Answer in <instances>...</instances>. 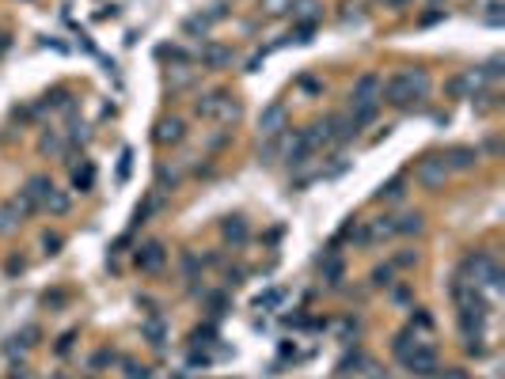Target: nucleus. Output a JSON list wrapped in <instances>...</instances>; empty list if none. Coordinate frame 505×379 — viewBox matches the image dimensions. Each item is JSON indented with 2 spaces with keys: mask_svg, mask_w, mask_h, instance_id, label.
I'll return each instance as SVG.
<instances>
[{
  "mask_svg": "<svg viewBox=\"0 0 505 379\" xmlns=\"http://www.w3.org/2000/svg\"><path fill=\"white\" fill-rule=\"evenodd\" d=\"M425 95H430V76L418 72V69H403V72H395L391 80L384 84V103H391L399 110L414 106Z\"/></svg>",
  "mask_w": 505,
  "mask_h": 379,
  "instance_id": "1",
  "label": "nucleus"
},
{
  "mask_svg": "<svg viewBox=\"0 0 505 379\" xmlns=\"http://www.w3.org/2000/svg\"><path fill=\"white\" fill-rule=\"evenodd\" d=\"M194 114L197 118H213V121H221V126H232V121H239V114H244V106H239L236 95H228V92H210V95H202L194 103Z\"/></svg>",
  "mask_w": 505,
  "mask_h": 379,
  "instance_id": "2",
  "label": "nucleus"
},
{
  "mask_svg": "<svg viewBox=\"0 0 505 379\" xmlns=\"http://www.w3.org/2000/svg\"><path fill=\"white\" fill-rule=\"evenodd\" d=\"M354 114H365V110H372V114H376V106L384 103V80L380 76H361V80L354 84Z\"/></svg>",
  "mask_w": 505,
  "mask_h": 379,
  "instance_id": "3",
  "label": "nucleus"
},
{
  "mask_svg": "<svg viewBox=\"0 0 505 379\" xmlns=\"http://www.w3.org/2000/svg\"><path fill=\"white\" fill-rule=\"evenodd\" d=\"M445 175H448V167L441 155H422L418 167H414V178L425 186V190H437V186H445Z\"/></svg>",
  "mask_w": 505,
  "mask_h": 379,
  "instance_id": "4",
  "label": "nucleus"
},
{
  "mask_svg": "<svg viewBox=\"0 0 505 379\" xmlns=\"http://www.w3.org/2000/svg\"><path fill=\"white\" fill-rule=\"evenodd\" d=\"M403 364H407L414 375H433V372H437V353H433V345L414 341V349L403 356Z\"/></svg>",
  "mask_w": 505,
  "mask_h": 379,
  "instance_id": "5",
  "label": "nucleus"
},
{
  "mask_svg": "<svg viewBox=\"0 0 505 379\" xmlns=\"http://www.w3.org/2000/svg\"><path fill=\"white\" fill-rule=\"evenodd\" d=\"M494 270V258L487 251H479V254H467L464 258V281L467 285H475V288H482V281H487V273Z\"/></svg>",
  "mask_w": 505,
  "mask_h": 379,
  "instance_id": "6",
  "label": "nucleus"
},
{
  "mask_svg": "<svg viewBox=\"0 0 505 379\" xmlns=\"http://www.w3.org/2000/svg\"><path fill=\"white\" fill-rule=\"evenodd\" d=\"M285 121H289L285 106H281V103H273V106H266V110L259 114V133H262L266 141H273V137H278V133L285 129Z\"/></svg>",
  "mask_w": 505,
  "mask_h": 379,
  "instance_id": "7",
  "label": "nucleus"
},
{
  "mask_svg": "<svg viewBox=\"0 0 505 379\" xmlns=\"http://www.w3.org/2000/svg\"><path fill=\"white\" fill-rule=\"evenodd\" d=\"M163 262H168L163 243H145V247L137 251V270H141V273H160Z\"/></svg>",
  "mask_w": 505,
  "mask_h": 379,
  "instance_id": "8",
  "label": "nucleus"
},
{
  "mask_svg": "<svg viewBox=\"0 0 505 379\" xmlns=\"http://www.w3.org/2000/svg\"><path fill=\"white\" fill-rule=\"evenodd\" d=\"M391 236H395L391 216H376V220H369V228H361V231H357V239H361V243H369V247H376V243L391 239Z\"/></svg>",
  "mask_w": 505,
  "mask_h": 379,
  "instance_id": "9",
  "label": "nucleus"
},
{
  "mask_svg": "<svg viewBox=\"0 0 505 379\" xmlns=\"http://www.w3.org/2000/svg\"><path fill=\"white\" fill-rule=\"evenodd\" d=\"M482 84H487V76H482L479 69H467V72H460L456 80H448V95H452V99H467Z\"/></svg>",
  "mask_w": 505,
  "mask_h": 379,
  "instance_id": "10",
  "label": "nucleus"
},
{
  "mask_svg": "<svg viewBox=\"0 0 505 379\" xmlns=\"http://www.w3.org/2000/svg\"><path fill=\"white\" fill-rule=\"evenodd\" d=\"M441 160H445L448 171H471V167L479 163V152H475V148H467V144H456V148H448V152L441 155Z\"/></svg>",
  "mask_w": 505,
  "mask_h": 379,
  "instance_id": "11",
  "label": "nucleus"
},
{
  "mask_svg": "<svg viewBox=\"0 0 505 379\" xmlns=\"http://www.w3.org/2000/svg\"><path fill=\"white\" fill-rule=\"evenodd\" d=\"M202 65L210 72H221V69H228V65H232V50L228 46H217V42H210V46L202 50Z\"/></svg>",
  "mask_w": 505,
  "mask_h": 379,
  "instance_id": "12",
  "label": "nucleus"
},
{
  "mask_svg": "<svg viewBox=\"0 0 505 379\" xmlns=\"http://www.w3.org/2000/svg\"><path fill=\"white\" fill-rule=\"evenodd\" d=\"M312 155H315V148H312V141H308V137H304V133H296V137L289 141V163H293V167H304V163H308V160H312Z\"/></svg>",
  "mask_w": 505,
  "mask_h": 379,
  "instance_id": "13",
  "label": "nucleus"
},
{
  "mask_svg": "<svg viewBox=\"0 0 505 379\" xmlns=\"http://www.w3.org/2000/svg\"><path fill=\"white\" fill-rule=\"evenodd\" d=\"M183 137H186V126H183L179 118H163L160 126H156V141L160 144H179Z\"/></svg>",
  "mask_w": 505,
  "mask_h": 379,
  "instance_id": "14",
  "label": "nucleus"
},
{
  "mask_svg": "<svg viewBox=\"0 0 505 379\" xmlns=\"http://www.w3.org/2000/svg\"><path fill=\"white\" fill-rule=\"evenodd\" d=\"M221 231H224V239H228V243H236V247H244V243H247V236H251V231H247V220H244V216H224Z\"/></svg>",
  "mask_w": 505,
  "mask_h": 379,
  "instance_id": "15",
  "label": "nucleus"
},
{
  "mask_svg": "<svg viewBox=\"0 0 505 379\" xmlns=\"http://www.w3.org/2000/svg\"><path fill=\"white\" fill-rule=\"evenodd\" d=\"M391 224H395V236H418L422 231V213H403V216H395Z\"/></svg>",
  "mask_w": 505,
  "mask_h": 379,
  "instance_id": "16",
  "label": "nucleus"
},
{
  "mask_svg": "<svg viewBox=\"0 0 505 379\" xmlns=\"http://www.w3.org/2000/svg\"><path fill=\"white\" fill-rule=\"evenodd\" d=\"M403 194H407V182H403V178H391L388 186L376 190V202H403Z\"/></svg>",
  "mask_w": 505,
  "mask_h": 379,
  "instance_id": "17",
  "label": "nucleus"
},
{
  "mask_svg": "<svg viewBox=\"0 0 505 379\" xmlns=\"http://www.w3.org/2000/svg\"><path fill=\"white\" fill-rule=\"evenodd\" d=\"M293 16H300L304 23L320 19V0H293Z\"/></svg>",
  "mask_w": 505,
  "mask_h": 379,
  "instance_id": "18",
  "label": "nucleus"
},
{
  "mask_svg": "<svg viewBox=\"0 0 505 379\" xmlns=\"http://www.w3.org/2000/svg\"><path fill=\"white\" fill-rule=\"evenodd\" d=\"M50 190H53V182H50L46 175H35V178H31V182H27V194L35 197L38 205H42V202H46V197H50Z\"/></svg>",
  "mask_w": 505,
  "mask_h": 379,
  "instance_id": "19",
  "label": "nucleus"
},
{
  "mask_svg": "<svg viewBox=\"0 0 505 379\" xmlns=\"http://www.w3.org/2000/svg\"><path fill=\"white\" fill-rule=\"evenodd\" d=\"M92 182H95V167L92 163H84V167H76V171H72V186L80 190V194H87Z\"/></svg>",
  "mask_w": 505,
  "mask_h": 379,
  "instance_id": "20",
  "label": "nucleus"
},
{
  "mask_svg": "<svg viewBox=\"0 0 505 379\" xmlns=\"http://www.w3.org/2000/svg\"><path fill=\"white\" fill-rule=\"evenodd\" d=\"M210 23H213L210 16H190L183 31H186V35H194V38H205V35H210Z\"/></svg>",
  "mask_w": 505,
  "mask_h": 379,
  "instance_id": "21",
  "label": "nucleus"
},
{
  "mask_svg": "<svg viewBox=\"0 0 505 379\" xmlns=\"http://www.w3.org/2000/svg\"><path fill=\"white\" fill-rule=\"evenodd\" d=\"M42 209H50V213H69V197H65V194H58V190H50V197H46V202H42Z\"/></svg>",
  "mask_w": 505,
  "mask_h": 379,
  "instance_id": "22",
  "label": "nucleus"
},
{
  "mask_svg": "<svg viewBox=\"0 0 505 379\" xmlns=\"http://www.w3.org/2000/svg\"><path fill=\"white\" fill-rule=\"evenodd\" d=\"M259 8L266 16H285V12H293V0H259Z\"/></svg>",
  "mask_w": 505,
  "mask_h": 379,
  "instance_id": "23",
  "label": "nucleus"
},
{
  "mask_svg": "<svg viewBox=\"0 0 505 379\" xmlns=\"http://www.w3.org/2000/svg\"><path fill=\"white\" fill-rule=\"evenodd\" d=\"M16 220H19V213H16V205H12V202L0 205V236H4V231H12V228H16Z\"/></svg>",
  "mask_w": 505,
  "mask_h": 379,
  "instance_id": "24",
  "label": "nucleus"
},
{
  "mask_svg": "<svg viewBox=\"0 0 505 379\" xmlns=\"http://www.w3.org/2000/svg\"><path fill=\"white\" fill-rule=\"evenodd\" d=\"M190 80H194L190 65H179V69H171V72H168V84H175V87H186Z\"/></svg>",
  "mask_w": 505,
  "mask_h": 379,
  "instance_id": "25",
  "label": "nucleus"
},
{
  "mask_svg": "<svg viewBox=\"0 0 505 379\" xmlns=\"http://www.w3.org/2000/svg\"><path fill=\"white\" fill-rule=\"evenodd\" d=\"M323 277H327V285H338V277H342V262H338L335 254L323 262Z\"/></svg>",
  "mask_w": 505,
  "mask_h": 379,
  "instance_id": "26",
  "label": "nucleus"
},
{
  "mask_svg": "<svg viewBox=\"0 0 505 379\" xmlns=\"http://www.w3.org/2000/svg\"><path fill=\"white\" fill-rule=\"evenodd\" d=\"M38 148H42V152H61V137H58V133H42Z\"/></svg>",
  "mask_w": 505,
  "mask_h": 379,
  "instance_id": "27",
  "label": "nucleus"
},
{
  "mask_svg": "<svg viewBox=\"0 0 505 379\" xmlns=\"http://www.w3.org/2000/svg\"><path fill=\"white\" fill-rule=\"evenodd\" d=\"M372 285H391V265H380V270H372Z\"/></svg>",
  "mask_w": 505,
  "mask_h": 379,
  "instance_id": "28",
  "label": "nucleus"
},
{
  "mask_svg": "<svg viewBox=\"0 0 505 379\" xmlns=\"http://www.w3.org/2000/svg\"><path fill=\"white\" fill-rule=\"evenodd\" d=\"M145 334L152 338V345H163V341H160V338H163V322H148V326H145Z\"/></svg>",
  "mask_w": 505,
  "mask_h": 379,
  "instance_id": "29",
  "label": "nucleus"
},
{
  "mask_svg": "<svg viewBox=\"0 0 505 379\" xmlns=\"http://www.w3.org/2000/svg\"><path fill=\"white\" fill-rule=\"evenodd\" d=\"M312 35H315V23H300V27H296V42H312Z\"/></svg>",
  "mask_w": 505,
  "mask_h": 379,
  "instance_id": "30",
  "label": "nucleus"
},
{
  "mask_svg": "<svg viewBox=\"0 0 505 379\" xmlns=\"http://www.w3.org/2000/svg\"><path fill=\"white\" fill-rule=\"evenodd\" d=\"M58 247H61V236H42V251L46 254H58Z\"/></svg>",
  "mask_w": 505,
  "mask_h": 379,
  "instance_id": "31",
  "label": "nucleus"
},
{
  "mask_svg": "<svg viewBox=\"0 0 505 379\" xmlns=\"http://www.w3.org/2000/svg\"><path fill=\"white\" fill-rule=\"evenodd\" d=\"M487 23H494V27L501 23V4H498V0H494V4H490V12H487Z\"/></svg>",
  "mask_w": 505,
  "mask_h": 379,
  "instance_id": "32",
  "label": "nucleus"
},
{
  "mask_svg": "<svg viewBox=\"0 0 505 379\" xmlns=\"http://www.w3.org/2000/svg\"><path fill=\"white\" fill-rule=\"evenodd\" d=\"M126 375H129V379H148V368H137V364H126Z\"/></svg>",
  "mask_w": 505,
  "mask_h": 379,
  "instance_id": "33",
  "label": "nucleus"
},
{
  "mask_svg": "<svg viewBox=\"0 0 505 379\" xmlns=\"http://www.w3.org/2000/svg\"><path fill=\"white\" fill-rule=\"evenodd\" d=\"M129 160H134V155H129V152H122V163H118V178H122V182L129 178Z\"/></svg>",
  "mask_w": 505,
  "mask_h": 379,
  "instance_id": "34",
  "label": "nucleus"
},
{
  "mask_svg": "<svg viewBox=\"0 0 505 379\" xmlns=\"http://www.w3.org/2000/svg\"><path fill=\"white\" fill-rule=\"evenodd\" d=\"M414 262H418V254H411V251H407V254H399V265H403V270H411Z\"/></svg>",
  "mask_w": 505,
  "mask_h": 379,
  "instance_id": "35",
  "label": "nucleus"
},
{
  "mask_svg": "<svg viewBox=\"0 0 505 379\" xmlns=\"http://www.w3.org/2000/svg\"><path fill=\"white\" fill-rule=\"evenodd\" d=\"M441 379H467V375H464V372H460V368H448V372H445Z\"/></svg>",
  "mask_w": 505,
  "mask_h": 379,
  "instance_id": "36",
  "label": "nucleus"
},
{
  "mask_svg": "<svg viewBox=\"0 0 505 379\" xmlns=\"http://www.w3.org/2000/svg\"><path fill=\"white\" fill-rule=\"evenodd\" d=\"M384 4H388V8H403L407 0H384Z\"/></svg>",
  "mask_w": 505,
  "mask_h": 379,
  "instance_id": "37",
  "label": "nucleus"
}]
</instances>
